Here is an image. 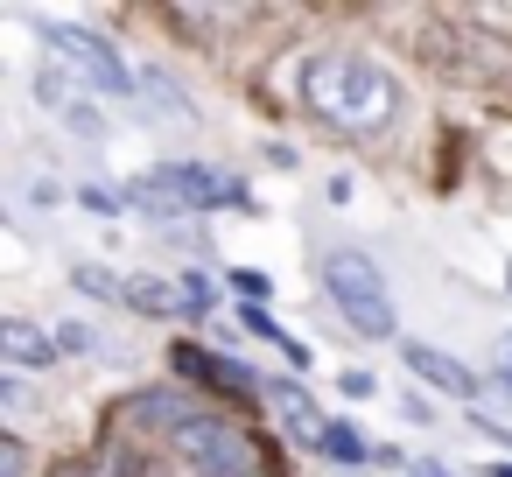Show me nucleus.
<instances>
[{"mask_svg":"<svg viewBox=\"0 0 512 477\" xmlns=\"http://www.w3.org/2000/svg\"><path fill=\"white\" fill-rule=\"evenodd\" d=\"M0 351H8V365H57V337L50 330H36V323H22V316H8L0 323Z\"/></svg>","mask_w":512,"mask_h":477,"instance_id":"10","label":"nucleus"},{"mask_svg":"<svg viewBox=\"0 0 512 477\" xmlns=\"http://www.w3.org/2000/svg\"><path fill=\"white\" fill-rule=\"evenodd\" d=\"M141 463L127 456V449H92V463L85 470H71V477H134Z\"/></svg>","mask_w":512,"mask_h":477,"instance_id":"14","label":"nucleus"},{"mask_svg":"<svg viewBox=\"0 0 512 477\" xmlns=\"http://www.w3.org/2000/svg\"><path fill=\"white\" fill-rule=\"evenodd\" d=\"M176 442H183V456H190L197 477H267L253 435H239V428H225V421H211V414H204L197 428H183Z\"/></svg>","mask_w":512,"mask_h":477,"instance_id":"4","label":"nucleus"},{"mask_svg":"<svg viewBox=\"0 0 512 477\" xmlns=\"http://www.w3.org/2000/svg\"><path fill=\"white\" fill-rule=\"evenodd\" d=\"M491 477H512V463H491Z\"/></svg>","mask_w":512,"mask_h":477,"instance_id":"24","label":"nucleus"},{"mask_svg":"<svg viewBox=\"0 0 512 477\" xmlns=\"http://www.w3.org/2000/svg\"><path fill=\"white\" fill-rule=\"evenodd\" d=\"M71 281H78V288H85V295H106V302H127V281H113V274H106V267H78V274H71Z\"/></svg>","mask_w":512,"mask_h":477,"instance_id":"15","label":"nucleus"},{"mask_svg":"<svg viewBox=\"0 0 512 477\" xmlns=\"http://www.w3.org/2000/svg\"><path fill=\"white\" fill-rule=\"evenodd\" d=\"M85 204H92L99 218H113V211L127 204V190H106V183H92V190H85Z\"/></svg>","mask_w":512,"mask_h":477,"instance_id":"17","label":"nucleus"},{"mask_svg":"<svg viewBox=\"0 0 512 477\" xmlns=\"http://www.w3.org/2000/svg\"><path fill=\"white\" fill-rule=\"evenodd\" d=\"M400 358H407V372H421L428 386H442V393H456V400H470V393H477V372H470L463 358L435 351V344H400Z\"/></svg>","mask_w":512,"mask_h":477,"instance_id":"8","label":"nucleus"},{"mask_svg":"<svg viewBox=\"0 0 512 477\" xmlns=\"http://www.w3.org/2000/svg\"><path fill=\"white\" fill-rule=\"evenodd\" d=\"M36 92H43V106H50L57 120H71L78 134H99V127H106V120H99V113L85 106V92H78V85H71L64 71H43V78H36Z\"/></svg>","mask_w":512,"mask_h":477,"instance_id":"9","label":"nucleus"},{"mask_svg":"<svg viewBox=\"0 0 512 477\" xmlns=\"http://www.w3.org/2000/svg\"><path fill=\"white\" fill-rule=\"evenodd\" d=\"M57 344H64V351H92V330H85V323H57Z\"/></svg>","mask_w":512,"mask_h":477,"instance_id":"19","label":"nucleus"},{"mask_svg":"<svg viewBox=\"0 0 512 477\" xmlns=\"http://www.w3.org/2000/svg\"><path fill=\"white\" fill-rule=\"evenodd\" d=\"M232 288H239L246 302H260V295H267V274H260V267H232Z\"/></svg>","mask_w":512,"mask_h":477,"instance_id":"18","label":"nucleus"},{"mask_svg":"<svg viewBox=\"0 0 512 477\" xmlns=\"http://www.w3.org/2000/svg\"><path fill=\"white\" fill-rule=\"evenodd\" d=\"M155 183L183 204V211H218V204H246V183L239 176H218V169H204V162H162L155 169Z\"/></svg>","mask_w":512,"mask_h":477,"instance_id":"5","label":"nucleus"},{"mask_svg":"<svg viewBox=\"0 0 512 477\" xmlns=\"http://www.w3.org/2000/svg\"><path fill=\"white\" fill-rule=\"evenodd\" d=\"M323 288H330V302H337V316L365 337V344H393V295H386V274L372 267V253H330L323 260Z\"/></svg>","mask_w":512,"mask_h":477,"instance_id":"2","label":"nucleus"},{"mask_svg":"<svg viewBox=\"0 0 512 477\" xmlns=\"http://www.w3.org/2000/svg\"><path fill=\"white\" fill-rule=\"evenodd\" d=\"M323 456H337V463H365L372 449H365V435H358L351 421H330V442H323Z\"/></svg>","mask_w":512,"mask_h":477,"instance_id":"13","label":"nucleus"},{"mask_svg":"<svg viewBox=\"0 0 512 477\" xmlns=\"http://www.w3.org/2000/svg\"><path fill=\"white\" fill-rule=\"evenodd\" d=\"M0 477H22V442L0 435Z\"/></svg>","mask_w":512,"mask_h":477,"instance_id":"20","label":"nucleus"},{"mask_svg":"<svg viewBox=\"0 0 512 477\" xmlns=\"http://www.w3.org/2000/svg\"><path fill=\"white\" fill-rule=\"evenodd\" d=\"M176 372H190V379H218L225 393H253V386H260L239 358H211V351H190V344H176Z\"/></svg>","mask_w":512,"mask_h":477,"instance_id":"11","label":"nucleus"},{"mask_svg":"<svg viewBox=\"0 0 512 477\" xmlns=\"http://www.w3.org/2000/svg\"><path fill=\"white\" fill-rule=\"evenodd\" d=\"M127 421H148V428H169V435H183V428H197L204 414H197L183 393H141V400H127Z\"/></svg>","mask_w":512,"mask_h":477,"instance_id":"12","label":"nucleus"},{"mask_svg":"<svg viewBox=\"0 0 512 477\" xmlns=\"http://www.w3.org/2000/svg\"><path fill=\"white\" fill-rule=\"evenodd\" d=\"M421 477H449V470H442V463H421Z\"/></svg>","mask_w":512,"mask_h":477,"instance_id":"22","label":"nucleus"},{"mask_svg":"<svg viewBox=\"0 0 512 477\" xmlns=\"http://www.w3.org/2000/svg\"><path fill=\"white\" fill-rule=\"evenodd\" d=\"M267 400H274L281 428H288L302 449H323V442H330V421H323V407L309 400V386H295V379H274V386H267Z\"/></svg>","mask_w":512,"mask_h":477,"instance_id":"7","label":"nucleus"},{"mask_svg":"<svg viewBox=\"0 0 512 477\" xmlns=\"http://www.w3.org/2000/svg\"><path fill=\"white\" fill-rule=\"evenodd\" d=\"M43 43H50V57L64 64V71H78L99 99H127L141 78L120 64V50L106 43V36H92V29H71V22H43Z\"/></svg>","mask_w":512,"mask_h":477,"instance_id":"3","label":"nucleus"},{"mask_svg":"<svg viewBox=\"0 0 512 477\" xmlns=\"http://www.w3.org/2000/svg\"><path fill=\"white\" fill-rule=\"evenodd\" d=\"M141 85H148V92L162 99V113H176V120H190V106H183V92H176V85H169L162 71H141Z\"/></svg>","mask_w":512,"mask_h":477,"instance_id":"16","label":"nucleus"},{"mask_svg":"<svg viewBox=\"0 0 512 477\" xmlns=\"http://www.w3.org/2000/svg\"><path fill=\"white\" fill-rule=\"evenodd\" d=\"M302 99H309L316 120H330V127H344V134H372V127L393 120L400 85H393V71H379L372 57L323 50V57L302 64Z\"/></svg>","mask_w":512,"mask_h":477,"instance_id":"1","label":"nucleus"},{"mask_svg":"<svg viewBox=\"0 0 512 477\" xmlns=\"http://www.w3.org/2000/svg\"><path fill=\"white\" fill-rule=\"evenodd\" d=\"M498 386H505V393H512V365H498Z\"/></svg>","mask_w":512,"mask_h":477,"instance_id":"23","label":"nucleus"},{"mask_svg":"<svg viewBox=\"0 0 512 477\" xmlns=\"http://www.w3.org/2000/svg\"><path fill=\"white\" fill-rule=\"evenodd\" d=\"M127 302L141 316H204L211 281L204 274H141V281H127Z\"/></svg>","mask_w":512,"mask_h":477,"instance_id":"6","label":"nucleus"},{"mask_svg":"<svg viewBox=\"0 0 512 477\" xmlns=\"http://www.w3.org/2000/svg\"><path fill=\"white\" fill-rule=\"evenodd\" d=\"M344 393H351V400H365V393H379V386H372V372H344Z\"/></svg>","mask_w":512,"mask_h":477,"instance_id":"21","label":"nucleus"}]
</instances>
